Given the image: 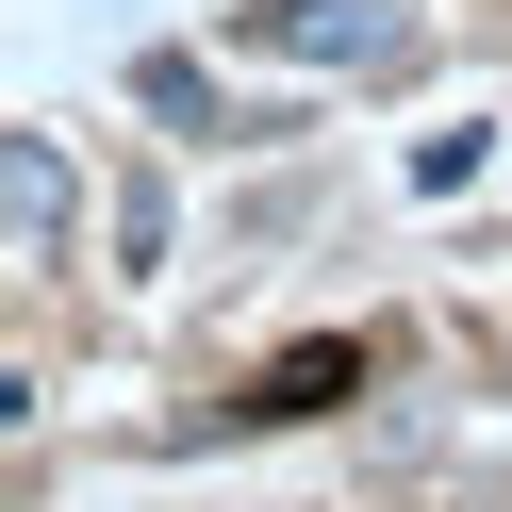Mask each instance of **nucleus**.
<instances>
[{
    "label": "nucleus",
    "instance_id": "1",
    "mask_svg": "<svg viewBox=\"0 0 512 512\" xmlns=\"http://www.w3.org/2000/svg\"><path fill=\"white\" fill-rule=\"evenodd\" d=\"M248 34H265V50H347V67H413V34L380 17V0H265Z\"/></svg>",
    "mask_w": 512,
    "mask_h": 512
},
{
    "label": "nucleus",
    "instance_id": "2",
    "mask_svg": "<svg viewBox=\"0 0 512 512\" xmlns=\"http://www.w3.org/2000/svg\"><path fill=\"white\" fill-rule=\"evenodd\" d=\"M50 248H67V149L17 133V265H50Z\"/></svg>",
    "mask_w": 512,
    "mask_h": 512
}]
</instances>
